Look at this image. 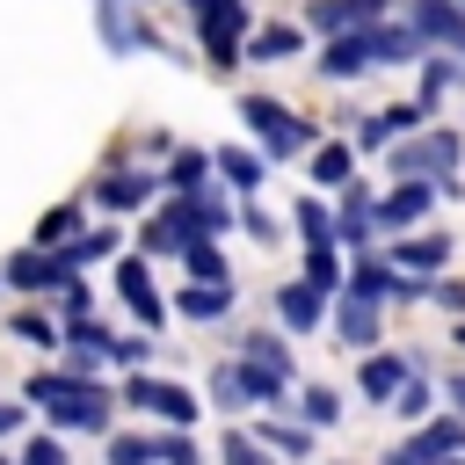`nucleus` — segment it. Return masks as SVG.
<instances>
[{
	"instance_id": "nucleus-10",
	"label": "nucleus",
	"mask_w": 465,
	"mask_h": 465,
	"mask_svg": "<svg viewBox=\"0 0 465 465\" xmlns=\"http://www.w3.org/2000/svg\"><path fill=\"white\" fill-rule=\"evenodd\" d=\"M429 203H436V182H400L385 203H378V232H392V240H407L421 218H429Z\"/></svg>"
},
{
	"instance_id": "nucleus-38",
	"label": "nucleus",
	"mask_w": 465,
	"mask_h": 465,
	"mask_svg": "<svg viewBox=\"0 0 465 465\" xmlns=\"http://www.w3.org/2000/svg\"><path fill=\"white\" fill-rule=\"evenodd\" d=\"M429 400H436V392H429V378H407V385H400V400H392V414H400V421H429Z\"/></svg>"
},
{
	"instance_id": "nucleus-28",
	"label": "nucleus",
	"mask_w": 465,
	"mask_h": 465,
	"mask_svg": "<svg viewBox=\"0 0 465 465\" xmlns=\"http://www.w3.org/2000/svg\"><path fill=\"white\" fill-rule=\"evenodd\" d=\"M305 283H312L320 298H341V283H349V269L334 262V247H305Z\"/></svg>"
},
{
	"instance_id": "nucleus-47",
	"label": "nucleus",
	"mask_w": 465,
	"mask_h": 465,
	"mask_svg": "<svg viewBox=\"0 0 465 465\" xmlns=\"http://www.w3.org/2000/svg\"><path fill=\"white\" fill-rule=\"evenodd\" d=\"M443 392H450V407L465 414V371H450V378H443Z\"/></svg>"
},
{
	"instance_id": "nucleus-45",
	"label": "nucleus",
	"mask_w": 465,
	"mask_h": 465,
	"mask_svg": "<svg viewBox=\"0 0 465 465\" xmlns=\"http://www.w3.org/2000/svg\"><path fill=\"white\" fill-rule=\"evenodd\" d=\"M429 298H436L443 312H458V320H465V276H436V283H429Z\"/></svg>"
},
{
	"instance_id": "nucleus-31",
	"label": "nucleus",
	"mask_w": 465,
	"mask_h": 465,
	"mask_svg": "<svg viewBox=\"0 0 465 465\" xmlns=\"http://www.w3.org/2000/svg\"><path fill=\"white\" fill-rule=\"evenodd\" d=\"M218 465H269V443L254 429H225L218 436Z\"/></svg>"
},
{
	"instance_id": "nucleus-19",
	"label": "nucleus",
	"mask_w": 465,
	"mask_h": 465,
	"mask_svg": "<svg viewBox=\"0 0 465 465\" xmlns=\"http://www.w3.org/2000/svg\"><path fill=\"white\" fill-rule=\"evenodd\" d=\"M102 36H109V51L124 58V51H145V44H160L138 15H131V0H102Z\"/></svg>"
},
{
	"instance_id": "nucleus-25",
	"label": "nucleus",
	"mask_w": 465,
	"mask_h": 465,
	"mask_svg": "<svg viewBox=\"0 0 465 465\" xmlns=\"http://www.w3.org/2000/svg\"><path fill=\"white\" fill-rule=\"evenodd\" d=\"M174 312L182 320H225L232 312V283H189V291H174Z\"/></svg>"
},
{
	"instance_id": "nucleus-46",
	"label": "nucleus",
	"mask_w": 465,
	"mask_h": 465,
	"mask_svg": "<svg viewBox=\"0 0 465 465\" xmlns=\"http://www.w3.org/2000/svg\"><path fill=\"white\" fill-rule=\"evenodd\" d=\"M80 312H87V283H80V276H73V283H65V327H73V320H80Z\"/></svg>"
},
{
	"instance_id": "nucleus-34",
	"label": "nucleus",
	"mask_w": 465,
	"mask_h": 465,
	"mask_svg": "<svg viewBox=\"0 0 465 465\" xmlns=\"http://www.w3.org/2000/svg\"><path fill=\"white\" fill-rule=\"evenodd\" d=\"M65 254H73V269H94V262H109V254H116V225H94V232H80Z\"/></svg>"
},
{
	"instance_id": "nucleus-11",
	"label": "nucleus",
	"mask_w": 465,
	"mask_h": 465,
	"mask_svg": "<svg viewBox=\"0 0 465 465\" xmlns=\"http://www.w3.org/2000/svg\"><path fill=\"white\" fill-rule=\"evenodd\" d=\"M400 276H443V262H450V232H407V240H392V254H385Z\"/></svg>"
},
{
	"instance_id": "nucleus-4",
	"label": "nucleus",
	"mask_w": 465,
	"mask_h": 465,
	"mask_svg": "<svg viewBox=\"0 0 465 465\" xmlns=\"http://www.w3.org/2000/svg\"><path fill=\"white\" fill-rule=\"evenodd\" d=\"M109 407H116V400H109L94 378H80V385L58 392L44 414H51V436H80V429H87V436H109Z\"/></svg>"
},
{
	"instance_id": "nucleus-44",
	"label": "nucleus",
	"mask_w": 465,
	"mask_h": 465,
	"mask_svg": "<svg viewBox=\"0 0 465 465\" xmlns=\"http://www.w3.org/2000/svg\"><path fill=\"white\" fill-rule=\"evenodd\" d=\"M109 356H116V363H153V356H160V341H153V334H124Z\"/></svg>"
},
{
	"instance_id": "nucleus-6",
	"label": "nucleus",
	"mask_w": 465,
	"mask_h": 465,
	"mask_svg": "<svg viewBox=\"0 0 465 465\" xmlns=\"http://www.w3.org/2000/svg\"><path fill=\"white\" fill-rule=\"evenodd\" d=\"M407 29L450 58H465V0H407Z\"/></svg>"
},
{
	"instance_id": "nucleus-26",
	"label": "nucleus",
	"mask_w": 465,
	"mask_h": 465,
	"mask_svg": "<svg viewBox=\"0 0 465 465\" xmlns=\"http://www.w3.org/2000/svg\"><path fill=\"white\" fill-rule=\"evenodd\" d=\"M211 167H218V160L189 145V153H174V160H167V174H160V182H167L174 196H196V189H211Z\"/></svg>"
},
{
	"instance_id": "nucleus-52",
	"label": "nucleus",
	"mask_w": 465,
	"mask_h": 465,
	"mask_svg": "<svg viewBox=\"0 0 465 465\" xmlns=\"http://www.w3.org/2000/svg\"><path fill=\"white\" fill-rule=\"evenodd\" d=\"M0 465H15V458H0Z\"/></svg>"
},
{
	"instance_id": "nucleus-37",
	"label": "nucleus",
	"mask_w": 465,
	"mask_h": 465,
	"mask_svg": "<svg viewBox=\"0 0 465 465\" xmlns=\"http://www.w3.org/2000/svg\"><path fill=\"white\" fill-rule=\"evenodd\" d=\"M7 327H15V334H22V341H36V349H58V341H65V327H51V320H44V312H15V320H7Z\"/></svg>"
},
{
	"instance_id": "nucleus-50",
	"label": "nucleus",
	"mask_w": 465,
	"mask_h": 465,
	"mask_svg": "<svg viewBox=\"0 0 465 465\" xmlns=\"http://www.w3.org/2000/svg\"><path fill=\"white\" fill-rule=\"evenodd\" d=\"M458 349H465V320H458Z\"/></svg>"
},
{
	"instance_id": "nucleus-41",
	"label": "nucleus",
	"mask_w": 465,
	"mask_h": 465,
	"mask_svg": "<svg viewBox=\"0 0 465 465\" xmlns=\"http://www.w3.org/2000/svg\"><path fill=\"white\" fill-rule=\"evenodd\" d=\"M240 225H247V240H254V247H276V240H283V225H276L262 203H247V211H240Z\"/></svg>"
},
{
	"instance_id": "nucleus-32",
	"label": "nucleus",
	"mask_w": 465,
	"mask_h": 465,
	"mask_svg": "<svg viewBox=\"0 0 465 465\" xmlns=\"http://www.w3.org/2000/svg\"><path fill=\"white\" fill-rule=\"evenodd\" d=\"M211 400H218L225 414H240V407H254V400H247V378H240V356L211 371Z\"/></svg>"
},
{
	"instance_id": "nucleus-18",
	"label": "nucleus",
	"mask_w": 465,
	"mask_h": 465,
	"mask_svg": "<svg viewBox=\"0 0 465 465\" xmlns=\"http://www.w3.org/2000/svg\"><path fill=\"white\" fill-rule=\"evenodd\" d=\"M334 334L349 341V349H378V334H385V305H363V298H341L334 305Z\"/></svg>"
},
{
	"instance_id": "nucleus-36",
	"label": "nucleus",
	"mask_w": 465,
	"mask_h": 465,
	"mask_svg": "<svg viewBox=\"0 0 465 465\" xmlns=\"http://www.w3.org/2000/svg\"><path fill=\"white\" fill-rule=\"evenodd\" d=\"M153 458H160V465H203V450L189 443V429H160V436H153Z\"/></svg>"
},
{
	"instance_id": "nucleus-24",
	"label": "nucleus",
	"mask_w": 465,
	"mask_h": 465,
	"mask_svg": "<svg viewBox=\"0 0 465 465\" xmlns=\"http://www.w3.org/2000/svg\"><path fill=\"white\" fill-rule=\"evenodd\" d=\"M371 58H378V65H421V36L400 29V22H378V29H371Z\"/></svg>"
},
{
	"instance_id": "nucleus-16",
	"label": "nucleus",
	"mask_w": 465,
	"mask_h": 465,
	"mask_svg": "<svg viewBox=\"0 0 465 465\" xmlns=\"http://www.w3.org/2000/svg\"><path fill=\"white\" fill-rule=\"evenodd\" d=\"M153 182H160V174H138V167H109V174L94 182V203H102V211H145Z\"/></svg>"
},
{
	"instance_id": "nucleus-12",
	"label": "nucleus",
	"mask_w": 465,
	"mask_h": 465,
	"mask_svg": "<svg viewBox=\"0 0 465 465\" xmlns=\"http://www.w3.org/2000/svg\"><path fill=\"white\" fill-rule=\"evenodd\" d=\"M116 291H124V305L145 320V334L167 320V305H160V291H153V269H145L138 254H124V262H116Z\"/></svg>"
},
{
	"instance_id": "nucleus-48",
	"label": "nucleus",
	"mask_w": 465,
	"mask_h": 465,
	"mask_svg": "<svg viewBox=\"0 0 465 465\" xmlns=\"http://www.w3.org/2000/svg\"><path fill=\"white\" fill-rule=\"evenodd\" d=\"M15 429H22V407H7V400H0V436H15Z\"/></svg>"
},
{
	"instance_id": "nucleus-42",
	"label": "nucleus",
	"mask_w": 465,
	"mask_h": 465,
	"mask_svg": "<svg viewBox=\"0 0 465 465\" xmlns=\"http://www.w3.org/2000/svg\"><path fill=\"white\" fill-rule=\"evenodd\" d=\"M138 240H145V254H182V247H189V240H182V232H174L167 218H153V225H145Z\"/></svg>"
},
{
	"instance_id": "nucleus-43",
	"label": "nucleus",
	"mask_w": 465,
	"mask_h": 465,
	"mask_svg": "<svg viewBox=\"0 0 465 465\" xmlns=\"http://www.w3.org/2000/svg\"><path fill=\"white\" fill-rule=\"evenodd\" d=\"M15 465H65V443H58V436H29Z\"/></svg>"
},
{
	"instance_id": "nucleus-8",
	"label": "nucleus",
	"mask_w": 465,
	"mask_h": 465,
	"mask_svg": "<svg viewBox=\"0 0 465 465\" xmlns=\"http://www.w3.org/2000/svg\"><path fill=\"white\" fill-rule=\"evenodd\" d=\"M378 22H385V0H305V29H320L327 44L356 36V29H378Z\"/></svg>"
},
{
	"instance_id": "nucleus-35",
	"label": "nucleus",
	"mask_w": 465,
	"mask_h": 465,
	"mask_svg": "<svg viewBox=\"0 0 465 465\" xmlns=\"http://www.w3.org/2000/svg\"><path fill=\"white\" fill-rule=\"evenodd\" d=\"M240 356H247V363H269V371L291 378V349H283V334H262V327H254V334L240 341Z\"/></svg>"
},
{
	"instance_id": "nucleus-15",
	"label": "nucleus",
	"mask_w": 465,
	"mask_h": 465,
	"mask_svg": "<svg viewBox=\"0 0 465 465\" xmlns=\"http://www.w3.org/2000/svg\"><path fill=\"white\" fill-rule=\"evenodd\" d=\"M371 232H378V196H371L363 182H349V189H341V211H334V240H341V247H363Z\"/></svg>"
},
{
	"instance_id": "nucleus-22",
	"label": "nucleus",
	"mask_w": 465,
	"mask_h": 465,
	"mask_svg": "<svg viewBox=\"0 0 465 465\" xmlns=\"http://www.w3.org/2000/svg\"><path fill=\"white\" fill-rule=\"evenodd\" d=\"M211 160H218V174H225L232 189H262V182H269V153H254V145H218Z\"/></svg>"
},
{
	"instance_id": "nucleus-9",
	"label": "nucleus",
	"mask_w": 465,
	"mask_h": 465,
	"mask_svg": "<svg viewBox=\"0 0 465 465\" xmlns=\"http://www.w3.org/2000/svg\"><path fill=\"white\" fill-rule=\"evenodd\" d=\"M421 102H392V109H371L363 124H356V153H378V145H400V138H414L421 131Z\"/></svg>"
},
{
	"instance_id": "nucleus-30",
	"label": "nucleus",
	"mask_w": 465,
	"mask_h": 465,
	"mask_svg": "<svg viewBox=\"0 0 465 465\" xmlns=\"http://www.w3.org/2000/svg\"><path fill=\"white\" fill-rule=\"evenodd\" d=\"M240 378H247V400H254V407H276V400L291 392V378H283V371H269V363H247V356H240Z\"/></svg>"
},
{
	"instance_id": "nucleus-20",
	"label": "nucleus",
	"mask_w": 465,
	"mask_h": 465,
	"mask_svg": "<svg viewBox=\"0 0 465 465\" xmlns=\"http://www.w3.org/2000/svg\"><path fill=\"white\" fill-rule=\"evenodd\" d=\"M298 44H305L298 22H262V29L247 36V58H254V65H283V58H298Z\"/></svg>"
},
{
	"instance_id": "nucleus-17",
	"label": "nucleus",
	"mask_w": 465,
	"mask_h": 465,
	"mask_svg": "<svg viewBox=\"0 0 465 465\" xmlns=\"http://www.w3.org/2000/svg\"><path fill=\"white\" fill-rule=\"evenodd\" d=\"M276 320H283V334H312V327L327 320V298L298 276V283H283V291H276Z\"/></svg>"
},
{
	"instance_id": "nucleus-29",
	"label": "nucleus",
	"mask_w": 465,
	"mask_h": 465,
	"mask_svg": "<svg viewBox=\"0 0 465 465\" xmlns=\"http://www.w3.org/2000/svg\"><path fill=\"white\" fill-rule=\"evenodd\" d=\"M182 262H189V283H232V276H225L218 240H189V247H182Z\"/></svg>"
},
{
	"instance_id": "nucleus-3",
	"label": "nucleus",
	"mask_w": 465,
	"mask_h": 465,
	"mask_svg": "<svg viewBox=\"0 0 465 465\" xmlns=\"http://www.w3.org/2000/svg\"><path fill=\"white\" fill-rule=\"evenodd\" d=\"M124 407H138V414H153V421H167V429H189V421L203 414L189 385H174V378H145V371L124 385Z\"/></svg>"
},
{
	"instance_id": "nucleus-2",
	"label": "nucleus",
	"mask_w": 465,
	"mask_h": 465,
	"mask_svg": "<svg viewBox=\"0 0 465 465\" xmlns=\"http://www.w3.org/2000/svg\"><path fill=\"white\" fill-rule=\"evenodd\" d=\"M458 153H465L458 131H414V138H400V145L385 153V174H392V182H443V174L458 167Z\"/></svg>"
},
{
	"instance_id": "nucleus-14",
	"label": "nucleus",
	"mask_w": 465,
	"mask_h": 465,
	"mask_svg": "<svg viewBox=\"0 0 465 465\" xmlns=\"http://www.w3.org/2000/svg\"><path fill=\"white\" fill-rule=\"evenodd\" d=\"M320 80H356V73H371L378 58H371V29H356V36H334V44H320Z\"/></svg>"
},
{
	"instance_id": "nucleus-7",
	"label": "nucleus",
	"mask_w": 465,
	"mask_h": 465,
	"mask_svg": "<svg viewBox=\"0 0 465 465\" xmlns=\"http://www.w3.org/2000/svg\"><path fill=\"white\" fill-rule=\"evenodd\" d=\"M0 269H7V291H65V283L80 276L73 254H51V247H22V254H7Z\"/></svg>"
},
{
	"instance_id": "nucleus-49",
	"label": "nucleus",
	"mask_w": 465,
	"mask_h": 465,
	"mask_svg": "<svg viewBox=\"0 0 465 465\" xmlns=\"http://www.w3.org/2000/svg\"><path fill=\"white\" fill-rule=\"evenodd\" d=\"M182 7H189V15L203 22V15H218V7H232V0H182Z\"/></svg>"
},
{
	"instance_id": "nucleus-27",
	"label": "nucleus",
	"mask_w": 465,
	"mask_h": 465,
	"mask_svg": "<svg viewBox=\"0 0 465 465\" xmlns=\"http://www.w3.org/2000/svg\"><path fill=\"white\" fill-rule=\"evenodd\" d=\"M291 225L305 232V247H334V211L320 203V189H312V196H298V211H291Z\"/></svg>"
},
{
	"instance_id": "nucleus-1",
	"label": "nucleus",
	"mask_w": 465,
	"mask_h": 465,
	"mask_svg": "<svg viewBox=\"0 0 465 465\" xmlns=\"http://www.w3.org/2000/svg\"><path fill=\"white\" fill-rule=\"evenodd\" d=\"M240 124L262 138V153H269V160L312 153V124H305L291 102H276V94H240Z\"/></svg>"
},
{
	"instance_id": "nucleus-21",
	"label": "nucleus",
	"mask_w": 465,
	"mask_h": 465,
	"mask_svg": "<svg viewBox=\"0 0 465 465\" xmlns=\"http://www.w3.org/2000/svg\"><path fill=\"white\" fill-rule=\"evenodd\" d=\"M80 225H87V203H58V211H44V218H36L29 247H51V254H65V247L80 240Z\"/></svg>"
},
{
	"instance_id": "nucleus-23",
	"label": "nucleus",
	"mask_w": 465,
	"mask_h": 465,
	"mask_svg": "<svg viewBox=\"0 0 465 465\" xmlns=\"http://www.w3.org/2000/svg\"><path fill=\"white\" fill-rule=\"evenodd\" d=\"M349 182H356V145H341V138L312 145V189H349Z\"/></svg>"
},
{
	"instance_id": "nucleus-33",
	"label": "nucleus",
	"mask_w": 465,
	"mask_h": 465,
	"mask_svg": "<svg viewBox=\"0 0 465 465\" xmlns=\"http://www.w3.org/2000/svg\"><path fill=\"white\" fill-rule=\"evenodd\" d=\"M298 414H305L312 429H334V421H341V392H334V385H305V392H298Z\"/></svg>"
},
{
	"instance_id": "nucleus-51",
	"label": "nucleus",
	"mask_w": 465,
	"mask_h": 465,
	"mask_svg": "<svg viewBox=\"0 0 465 465\" xmlns=\"http://www.w3.org/2000/svg\"><path fill=\"white\" fill-rule=\"evenodd\" d=\"M436 465H465V458H436Z\"/></svg>"
},
{
	"instance_id": "nucleus-39",
	"label": "nucleus",
	"mask_w": 465,
	"mask_h": 465,
	"mask_svg": "<svg viewBox=\"0 0 465 465\" xmlns=\"http://www.w3.org/2000/svg\"><path fill=\"white\" fill-rule=\"evenodd\" d=\"M262 443H269V450H283V458H305V450H312V436H305V429H291V421H262Z\"/></svg>"
},
{
	"instance_id": "nucleus-5",
	"label": "nucleus",
	"mask_w": 465,
	"mask_h": 465,
	"mask_svg": "<svg viewBox=\"0 0 465 465\" xmlns=\"http://www.w3.org/2000/svg\"><path fill=\"white\" fill-rule=\"evenodd\" d=\"M465 450V414H429L407 443L385 450V465H436V458H458Z\"/></svg>"
},
{
	"instance_id": "nucleus-40",
	"label": "nucleus",
	"mask_w": 465,
	"mask_h": 465,
	"mask_svg": "<svg viewBox=\"0 0 465 465\" xmlns=\"http://www.w3.org/2000/svg\"><path fill=\"white\" fill-rule=\"evenodd\" d=\"M109 465H153V436H138V429L109 436Z\"/></svg>"
},
{
	"instance_id": "nucleus-13",
	"label": "nucleus",
	"mask_w": 465,
	"mask_h": 465,
	"mask_svg": "<svg viewBox=\"0 0 465 465\" xmlns=\"http://www.w3.org/2000/svg\"><path fill=\"white\" fill-rule=\"evenodd\" d=\"M407 371H414V356H392V349H371L363 363H356V385H363V400H400V385H407Z\"/></svg>"
}]
</instances>
